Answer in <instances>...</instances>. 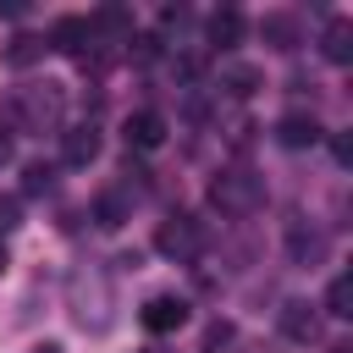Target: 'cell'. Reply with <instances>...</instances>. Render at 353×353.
I'll return each instance as SVG.
<instances>
[{
    "label": "cell",
    "instance_id": "17",
    "mask_svg": "<svg viewBox=\"0 0 353 353\" xmlns=\"http://www.w3.org/2000/svg\"><path fill=\"white\" fill-rule=\"evenodd\" d=\"M44 50H50L44 39H33V33H17V39L6 44V66H33V61H39Z\"/></svg>",
    "mask_w": 353,
    "mask_h": 353
},
{
    "label": "cell",
    "instance_id": "16",
    "mask_svg": "<svg viewBox=\"0 0 353 353\" xmlns=\"http://www.w3.org/2000/svg\"><path fill=\"white\" fill-rule=\"evenodd\" d=\"M287 248H292V259H298V265H314V259L325 254V237H320V232L292 226V232H287Z\"/></svg>",
    "mask_w": 353,
    "mask_h": 353
},
{
    "label": "cell",
    "instance_id": "27",
    "mask_svg": "<svg viewBox=\"0 0 353 353\" xmlns=\"http://www.w3.org/2000/svg\"><path fill=\"white\" fill-rule=\"evenodd\" d=\"M0 270H6V243H0Z\"/></svg>",
    "mask_w": 353,
    "mask_h": 353
},
{
    "label": "cell",
    "instance_id": "13",
    "mask_svg": "<svg viewBox=\"0 0 353 353\" xmlns=\"http://www.w3.org/2000/svg\"><path fill=\"white\" fill-rule=\"evenodd\" d=\"M88 33H110V39H132V11L127 6H99L88 17Z\"/></svg>",
    "mask_w": 353,
    "mask_h": 353
},
{
    "label": "cell",
    "instance_id": "8",
    "mask_svg": "<svg viewBox=\"0 0 353 353\" xmlns=\"http://www.w3.org/2000/svg\"><path fill=\"white\" fill-rule=\"evenodd\" d=\"M221 88H226L232 99H248V94L265 88V72L248 66V61H226V66H221Z\"/></svg>",
    "mask_w": 353,
    "mask_h": 353
},
{
    "label": "cell",
    "instance_id": "25",
    "mask_svg": "<svg viewBox=\"0 0 353 353\" xmlns=\"http://www.w3.org/2000/svg\"><path fill=\"white\" fill-rule=\"evenodd\" d=\"M6 160H11V132L0 127V165H6Z\"/></svg>",
    "mask_w": 353,
    "mask_h": 353
},
{
    "label": "cell",
    "instance_id": "14",
    "mask_svg": "<svg viewBox=\"0 0 353 353\" xmlns=\"http://www.w3.org/2000/svg\"><path fill=\"white\" fill-rule=\"evenodd\" d=\"M94 221H99V226H110V232H116L121 221H132V204H127V193H121V188L99 193V199H94Z\"/></svg>",
    "mask_w": 353,
    "mask_h": 353
},
{
    "label": "cell",
    "instance_id": "12",
    "mask_svg": "<svg viewBox=\"0 0 353 353\" xmlns=\"http://www.w3.org/2000/svg\"><path fill=\"white\" fill-rule=\"evenodd\" d=\"M320 50H325V61H353V17H331L325 22V39H320Z\"/></svg>",
    "mask_w": 353,
    "mask_h": 353
},
{
    "label": "cell",
    "instance_id": "4",
    "mask_svg": "<svg viewBox=\"0 0 353 353\" xmlns=\"http://www.w3.org/2000/svg\"><path fill=\"white\" fill-rule=\"evenodd\" d=\"M182 320H188V303H182V298H171V292H160V298H149V303L138 309V325H143L149 336H171Z\"/></svg>",
    "mask_w": 353,
    "mask_h": 353
},
{
    "label": "cell",
    "instance_id": "11",
    "mask_svg": "<svg viewBox=\"0 0 353 353\" xmlns=\"http://www.w3.org/2000/svg\"><path fill=\"white\" fill-rule=\"evenodd\" d=\"M204 39L215 44V50H232L237 39H243V11H210V22H204Z\"/></svg>",
    "mask_w": 353,
    "mask_h": 353
},
{
    "label": "cell",
    "instance_id": "15",
    "mask_svg": "<svg viewBox=\"0 0 353 353\" xmlns=\"http://www.w3.org/2000/svg\"><path fill=\"white\" fill-rule=\"evenodd\" d=\"M83 39H88V22H83V17H61L55 33H50V44L66 50V55H77V61H83Z\"/></svg>",
    "mask_w": 353,
    "mask_h": 353
},
{
    "label": "cell",
    "instance_id": "6",
    "mask_svg": "<svg viewBox=\"0 0 353 353\" xmlns=\"http://www.w3.org/2000/svg\"><path fill=\"white\" fill-rule=\"evenodd\" d=\"M121 132H127V149H160L165 143V116L160 110H132Z\"/></svg>",
    "mask_w": 353,
    "mask_h": 353
},
{
    "label": "cell",
    "instance_id": "9",
    "mask_svg": "<svg viewBox=\"0 0 353 353\" xmlns=\"http://www.w3.org/2000/svg\"><path fill=\"white\" fill-rule=\"evenodd\" d=\"M94 154H99V132L94 127H66L61 132V160L66 165H94Z\"/></svg>",
    "mask_w": 353,
    "mask_h": 353
},
{
    "label": "cell",
    "instance_id": "23",
    "mask_svg": "<svg viewBox=\"0 0 353 353\" xmlns=\"http://www.w3.org/2000/svg\"><path fill=\"white\" fill-rule=\"evenodd\" d=\"M331 154H336V160H342V165H347V160H353V143H347V138H342V132H336V138H331Z\"/></svg>",
    "mask_w": 353,
    "mask_h": 353
},
{
    "label": "cell",
    "instance_id": "19",
    "mask_svg": "<svg viewBox=\"0 0 353 353\" xmlns=\"http://www.w3.org/2000/svg\"><path fill=\"white\" fill-rule=\"evenodd\" d=\"M237 342V325L232 320H215V325H204V342H199V353H226Z\"/></svg>",
    "mask_w": 353,
    "mask_h": 353
},
{
    "label": "cell",
    "instance_id": "10",
    "mask_svg": "<svg viewBox=\"0 0 353 353\" xmlns=\"http://www.w3.org/2000/svg\"><path fill=\"white\" fill-rule=\"evenodd\" d=\"M281 336H287V342H314V336H320L314 303H287V309H281Z\"/></svg>",
    "mask_w": 353,
    "mask_h": 353
},
{
    "label": "cell",
    "instance_id": "18",
    "mask_svg": "<svg viewBox=\"0 0 353 353\" xmlns=\"http://www.w3.org/2000/svg\"><path fill=\"white\" fill-rule=\"evenodd\" d=\"M325 314H336V320L353 314V281H347V276H331V287H325Z\"/></svg>",
    "mask_w": 353,
    "mask_h": 353
},
{
    "label": "cell",
    "instance_id": "1",
    "mask_svg": "<svg viewBox=\"0 0 353 353\" xmlns=\"http://www.w3.org/2000/svg\"><path fill=\"white\" fill-rule=\"evenodd\" d=\"M259 199H265V188H259V176L254 171H221L215 182H210V204L221 210V215H254L259 210Z\"/></svg>",
    "mask_w": 353,
    "mask_h": 353
},
{
    "label": "cell",
    "instance_id": "21",
    "mask_svg": "<svg viewBox=\"0 0 353 353\" xmlns=\"http://www.w3.org/2000/svg\"><path fill=\"white\" fill-rule=\"evenodd\" d=\"M50 182H55V171H50L44 160H33V165L22 171V193H50Z\"/></svg>",
    "mask_w": 353,
    "mask_h": 353
},
{
    "label": "cell",
    "instance_id": "5",
    "mask_svg": "<svg viewBox=\"0 0 353 353\" xmlns=\"http://www.w3.org/2000/svg\"><path fill=\"white\" fill-rule=\"evenodd\" d=\"M276 138H281L287 149H309V143L325 138V127H320V116H309V110H287V116L276 121Z\"/></svg>",
    "mask_w": 353,
    "mask_h": 353
},
{
    "label": "cell",
    "instance_id": "2",
    "mask_svg": "<svg viewBox=\"0 0 353 353\" xmlns=\"http://www.w3.org/2000/svg\"><path fill=\"white\" fill-rule=\"evenodd\" d=\"M11 116H17V127H33V132L61 127V88H55V83H44V88H22V94L11 99Z\"/></svg>",
    "mask_w": 353,
    "mask_h": 353
},
{
    "label": "cell",
    "instance_id": "26",
    "mask_svg": "<svg viewBox=\"0 0 353 353\" xmlns=\"http://www.w3.org/2000/svg\"><path fill=\"white\" fill-rule=\"evenodd\" d=\"M33 353H61V347H55V342H44V347H33Z\"/></svg>",
    "mask_w": 353,
    "mask_h": 353
},
{
    "label": "cell",
    "instance_id": "22",
    "mask_svg": "<svg viewBox=\"0 0 353 353\" xmlns=\"http://www.w3.org/2000/svg\"><path fill=\"white\" fill-rule=\"evenodd\" d=\"M11 226H17V199L0 193V232H11Z\"/></svg>",
    "mask_w": 353,
    "mask_h": 353
},
{
    "label": "cell",
    "instance_id": "3",
    "mask_svg": "<svg viewBox=\"0 0 353 353\" xmlns=\"http://www.w3.org/2000/svg\"><path fill=\"white\" fill-rule=\"evenodd\" d=\"M154 248H160L165 259H199V248H204V226H199L193 215H171V221H160Z\"/></svg>",
    "mask_w": 353,
    "mask_h": 353
},
{
    "label": "cell",
    "instance_id": "7",
    "mask_svg": "<svg viewBox=\"0 0 353 353\" xmlns=\"http://www.w3.org/2000/svg\"><path fill=\"white\" fill-rule=\"evenodd\" d=\"M259 39L270 50H298V17L292 11H265L259 17Z\"/></svg>",
    "mask_w": 353,
    "mask_h": 353
},
{
    "label": "cell",
    "instance_id": "24",
    "mask_svg": "<svg viewBox=\"0 0 353 353\" xmlns=\"http://www.w3.org/2000/svg\"><path fill=\"white\" fill-rule=\"evenodd\" d=\"M0 17H6V22H17V17H22V0H0Z\"/></svg>",
    "mask_w": 353,
    "mask_h": 353
},
{
    "label": "cell",
    "instance_id": "20",
    "mask_svg": "<svg viewBox=\"0 0 353 353\" xmlns=\"http://www.w3.org/2000/svg\"><path fill=\"white\" fill-rule=\"evenodd\" d=\"M127 50H132V61H143V66H149V61H160V33H132V39H127Z\"/></svg>",
    "mask_w": 353,
    "mask_h": 353
}]
</instances>
